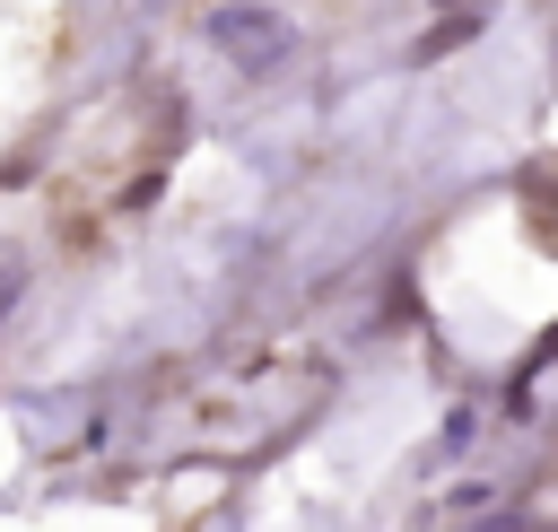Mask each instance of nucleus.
<instances>
[{"label": "nucleus", "instance_id": "1", "mask_svg": "<svg viewBox=\"0 0 558 532\" xmlns=\"http://www.w3.org/2000/svg\"><path fill=\"white\" fill-rule=\"evenodd\" d=\"M209 44H218L235 70H279V61L296 52V26H288L279 9H262V0H227V9H209Z\"/></svg>", "mask_w": 558, "mask_h": 532}]
</instances>
